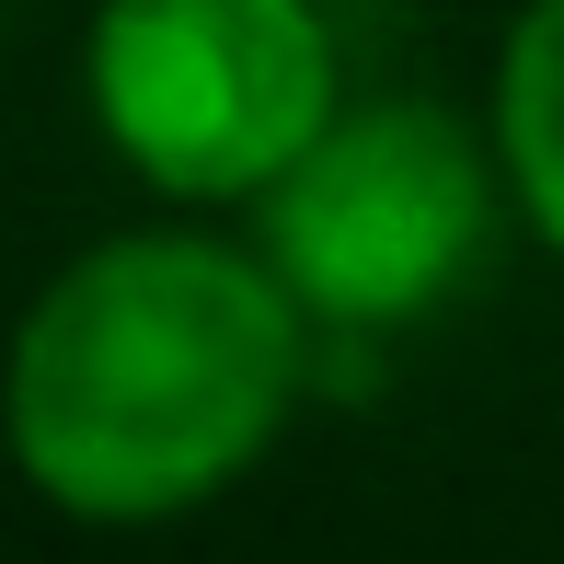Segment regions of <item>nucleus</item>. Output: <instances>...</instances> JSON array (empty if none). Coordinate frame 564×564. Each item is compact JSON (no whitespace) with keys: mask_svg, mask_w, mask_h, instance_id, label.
<instances>
[{"mask_svg":"<svg viewBox=\"0 0 564 564\" xmlns=\"http://www.w3.org/2000/svg\"><path fill=\"white\" fill-rule=\"evenodd\" d=\"M496 162L530 230L564 253V0H530L496 46Z\"/></svg>","mask_w":564,"mask_h":564,"instance_id":"4","label":"nucleus"},{"mask_svg":"<svg viewBox=\"0 0 564 564\" xmlns=\"http://www.w3.org/2000/svg\"><path fill=\"white\" fill-rule=\"evenodd\" d=\"M93 127L162 196H265L346 116L335 23L312 0H105L82 46Z\"/></svg>","mask_w":564,"mask_h":564,"instance_id":"2","label":"nucleus"},{"mask_svg":"<svg viewBox=\"0 0 564 564\" xmlns=\"http://www.w3.org/2000/svg\"><path fill=\"white\" fill-rule=\"evenodd\" d=\"M300 300L196 230H127L46 276L12 335L0 426L69 519H185L276 449L300 403Z\"/></svg>","mask_w":564,"mask_h":564,"instance_id":"1","label":"nucleus"},{"mask_svg":"<svg viewBox=\"0 0 564 564\" xmlns=\"http://www.w3.org/2000/svg\"><path fill=\"white\" fill-rule=\"evenodd\" d=\"M496 150L438 105H346L265 185V265L312 323L392 335L484 265Z\"/></svg>","mask_w":564,"mask_h":564,"instance_id":"3","label":"nucleus"}]
</instances>
